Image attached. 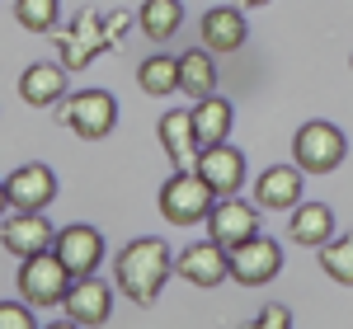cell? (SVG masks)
<instances>
[{"label": "cell", "mask_w": 353, "mask_h": 329, "mask_svg": "<svg viewBox=\"0 0 353 329\" xmlns=\"http://www.w3.org/2000/svg\"><path fill=\"white\" fill-rule=\"evenodd\" d=\"M170 273H174V259H170V245L161 235H141L132 245H123L113 259V282L132 306H156Z\"/></svg>", "instance_id": "cell-1"}, {"label": "cell", "mask_w": 353, "mask_h": 329, "mask_svg": "<svg viewBox=\"0 0 353 329\" xmlns=\"http://www.w3.org/2000/svg\"><path fill=\"white\" fill-rule=\"evenodd\" d=\"M19 297H24L33 310H48V306H61L66 292H71V268L57 259V249H43V254H28L19 259Z\"/></svg>", "instance_id": "cell-2"}, {"label": "cell", "mask_w": 353, "mask_h": 329, "mask_svg": "<svg viewBox=\"0 0 353 329\" xmlns=\"http://www.w3.org/2000/svg\"><path fill=\"white\" fill-rule=\"evenodd\" d=\"M212 202H217V193L198 169H174L161 189V217L170 226H198V221H208Z\"/></svg>", "instance_id": "cell-3"}, {"label": "cell", "mask_w": 353, "mask_h": 329, "mask_svg": "<svg viewBox=\"0 0 353 329\" xmlns=\"http://www.w3.org/2000/svg\"><path fill=\"white\" fill-rule=\"evenodd\" d=\"M349 156V137L334 123H301L292 132V160L306 174H334Z\"/></svg>", "instance_id": "cell-4"}, {"label": "cell", "mask_w": 353, "mask_h": 329, "mask_svg": "<svg viewBox=\"0 0 353 329\" xmlns=\"http://www.w3.org/2000/svg\"><path fill=\"white\" fill-rule=\"evenodd\" d=\"M61 123L66 132H76L85 141H99L118 127V99L109 89H81V94H66L61 99Z\"/></svg>", "instance_id": "cell-5"}, {"label": "cell", "mask_w": 353, "mask_h": 329, "mask_svg": "<svg viewBox=\"0 0 353 329\" xmlns=\"http://www.w3.org/2000/svg\"><path fill=\"white\" fill-rule=\"evenodd\" d=\"M283 273V245L273 235H250L245 245L231 249V277L241 287H259Z\"/></svg>", "instance_id": "cell-6"}, {"label": "cell", "mask_w": 353, "mask_h": 329, "mask_svg": "<svg viewBox=\"0 0 353 329\" xmlns=\"http://www.w3.org/2000/svg\"><path fill=\"white\" fill-rule=\"evenodd\" d=\"M203 226H208V235H212L217 245L236 249V245H245L250 235H259V202H241L236 193H231V198H217Z\"/></svg>", "instance_id": "cell-7"}, {"label": "cell", "mask_w": 353, "mask_h": 329, "mask_svg": "<svg viewBox=\"0 0 353 329\" xmlns=\"http://www.w3.org/2000/svg\"><path fill=\"white\" fill-rule=\"evenodd\" d=\"M52 249H57V259L71 268V277H90L104 264V235H99L94 226H81V221H76V226H61Z\"/></svg>", "instance_id": "cell-8"}, {"label": "cell", "mask_w": 353, "mask_h": 329, "mask_svg": "<svg viewBox=\"0 0 353 329\" xmlns=\"http://www.w3.org/2000/svg\"><path fill=\"white\" fill-rule=\"evenodd\" d=\"M52 240H57V231L43 212H10V217H0V245L14 259L43 254V249H52Z\"/></svg>", "instance_id": "cell-9"}, {"label": "cell", "mask_w": 353, "mask_h": 329, "mask_svg": "<svg viewBox=\"0 0 353 329\" xmlns=\"http://www.w3.org/2000/svg\"><path fill=\"white\" fill-rule=\"evenodd\" d=\"M174 273L184 277V282H193V287H217V282L231 277V249L208 235L203 245H189L174 259Z\"/></svg>", "instance_id": "cell-10"}, {"label": "cell", "mask_w": 353, "mask_h": 329, "mask_svg": "<svg viewBox=\"0 0 353 329\" xmlns=\"http://www.w3.org/2000/svg\"><path fill=\"white\" fill-rule=\"evenodd\" d=\"M5 189H10V207L14 212H43V207H52L57 198V174L48 164H19L10 179H5Z\"/></svg>", "instance_id": "cell-11"}, {"label": "cell", "mask_w": 353, "mask_h": 329, "mask_svg": "<svg viewBox=\"0 0 353 329\" xmlns=\"http://www.w3.org/2000/svg\"><path fill=\"white\" fill-rule=\"evenodd\" d=\"M61 310H66V320L71 325H104L113 310V287L109 282H99V277H76L71 282V292H66V301H61Z\"/></svg>", "instance_id": "cell-12"}, {"label": "cell", "mask_w": 353, "mask_h": 329, "mask_svg": "<svg viewBox=\"0 0 353 329\" xmlns=\"http://www.w3.org/2000/svg\"><path fill=\"white\" fill-rule=\"evenodd\" d=\"M198 174L212 184L217 198H231V193H241V184H245V156L231 146V141L203 146V156H198Z\"/></svg>", "instance_id": "cell-13"}, {"label": "cell", "mask_w": 353, "mask_h": 329, "mask_svg": "<svg viewBox=\"0 0 353 329\" xmlns=\"http://www.w3.org/2000/svg\"><path fill=\"white\" fill-rule=\"evenodd\" d=\"M161 146L170 151L174 169H198V156H203V141H198V127H193V109H170L161 118Z\"/></svg>", "instance_id": "cell-14"}, {"label": "cell", "mask_w": 353, "mask_h": 329, "mask_svg": "<svg viewBox=\"0 0 353 329\" xmlns=\"http://www.w3.org/2000/svg\"><path fill=\"white\" fill-rule=\"evenodd\" d=\"M203 47H212V52H236L245 38H250V24H245V5H212L203 19Z\"/></svg>", "instance_id": "cell-15"}, {"label": "cell", "mask_w": 353, "mask_h": 329, "mask_svg": "<svg viewBox=\"0 0 353 329\" xmlns=\"http://www.w3.org/2000/svg\"><path fill=\"white\" fill-rule=\"evenodd\" d=\"M254 202L269 212H292L301 202V164H269L254 184Z\"/></svg>", "instance_id": "cell-16"}, {"label": "cell", "mask_w": 353, "mask_h": 329, "mask_svg": "<svg viewBox=\"0 0 353 329\" xmlns=\"http://www.w3.org/2000/svg\"><path fill=\"white\" fill-rule=\"evenodd\" d=\"M19 99H24L28 109H52L66 99V71L52 66V61H33L24 66V76H19Z\"/></svg>", "instance_id": "cell-17"}, {"label": "cell", "mask_w": 353, "mask_h": 329, "mask_svg": "<svg viewBox=\"0 0 353 329\" xmlns=\"http://www.w3.org/2000/svg\"><path fill=\"white\" fill-rule=\"evenodd\" d=\"M288 235H292L297 245L321 249L330 235H334V212H330L325 202H297L292 217H288Z\"/></svg>", "instance_id": "cell-18"}, {"label": "cell", "mask_w": 353, "mask_h": 329, "mask_svg": "<svg viewBox=\"0 0 353 329\" xmlns=\"http://www.w3.org/2000/svg\"><path fill=\"white\" fill-rule=\"evenodd\" d=\"M179 94H193V104L208 99V94H217V61H212V47L179 52Z\"/></svg>", "instance_id": "cell-19"}, {"label": "cell", "mask_w": 353, "mask_h": 329, "mask_svg": "<svg viewBox=\"0 0 353 329\" xmlns=\"http://www.w3.org/2000/svg\"><path fill=\"white\" fill-rule=\"evenodd\" d=\"M231 123H236V109H231V99H221V94H208V99L193 104V127H198V141H203V146L226 141L231 137Z\"/></svg>", "instance_id": "cell-20"}, {"label": "cell", "mask_w": 353, "mask_h": 329, "mask_svg": "<svg viewBox=\"0 0 353 329\" xmlns=\"http://www.w3.org/2000/svg\"><path fill=\"white\" fill-rule=\"evenodd\" d=\"M137 19H141V33H146L151 43H170V38L184 28V5H179V0H141Z\"/></svg>", "instance_id": "cell-21"}, {"label": "cell", "mask_w": 353, "mask_h": 329, "mask_svg": "<svg viewBox=\"0 0 353 329\" xmlns=\"http://www.w3.org/2000/svg\"><path fill=\"white\" fill-rule=\"evenodd\" d=\"M137 85L141 94L165 99V94H179V56H146L137 66Z\"/></svg>", "instance_id": "cell-22"}, {"label": "cell", "mask_w": 353, "mask_h": 329, "mask_svg": "<svg viewBox=\"0 0 353 329\" xmlns=\"http://www.w3.org/2000/svg\"><path fill=\"white\" fill-rule=\"evenodd\" d=\"M321 268H325V277L353 287V231H349V235H339V240L330 235L325 245H321Z\"/></svg>", "instance_id": "cell-23"}, {"label": "cell", "mask_w": 353, "mask_h": 329, "mask_svg": "<svg viewBox=\"0 0 353 329\" xmlns=\"http://www.w3.org/2000/svg\"><path fill=\"white\" fill-rule=\"evenodd\" d=\"M14 19L28 33H48L57 24V0H14Z\"/></svg>", "instance_id": "cell-24"}, {"label": "cell", "mask_w": 353, "mask_h": 329, "mask_svg": "<svg viewBox=\"0 0 353 329\" xmlns=\"http://www.w3.org/2000/svg\"><path fill=\"white\" fill-rule=\"evenodd\" d=\"M33 306L28 301H0V329H33Z\"/></svg>", "instance_id": "cell-25"}, {"label": "cell", "mask_w": 353, "mask_h": 329, "mask_svg": "<svg viewBox=\"0 0 353 329\" xmlns=\"http://www.w3.org/2000/svg\"><path fill=\"white\" fill-rule=\"evenodd\" d=\"M254 325L259 329H292V310H288V306H264Z\"/></svg>", "instance_id": "cell-26"}, {"label": "cell", "mask_w": 353, "mask_h": 329, "mask_svg": "<svg viewBox=\"0 0 353 329\" xmlns=\"http://www.w3.org/2000/svg\"><path fill=\"white\" fill-rule=\"evenodd\" d=\"M5 207H10V189H5V179H0V217H5Z\"/></svg>", "instance_id": "cell-27"}, {"label": "cell", "mask_w": 353, "mask_h": 329, "mask_svg": "<svg viewBox=\"0 0 353 329\" xmlns=\"http://www.w3.org/2000/svg\"><path fill=\"white\" fill-rule=\"evenodd\" d=\"M236 5H245V10H259V5H269V0H236Z\"/></svg>", "instance_id": "cell-28"}]
</instances>
